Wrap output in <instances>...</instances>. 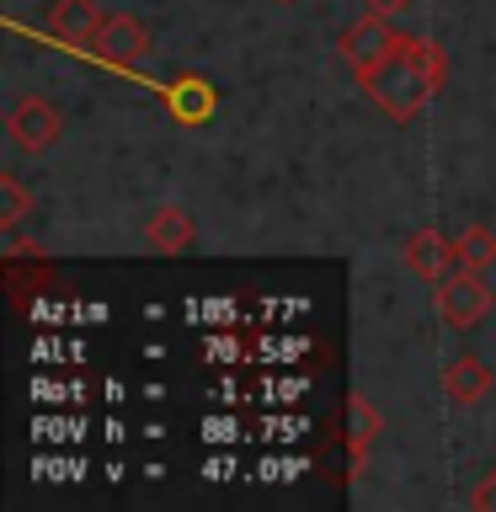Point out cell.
<instances>
[{
  "label": "cell",
  "mask_w": 496,
  "mask_h": 512,
  "mask_svg": "<svg viewBox=\"0 0 496 512\" xmlns=\"http://www.w3.org/2000/svg\"><path fill=\"white\" fill-rule=\"evenodd\" d=\"M166 112L176 123H208L219 112V91H214V80H203V75H176L166 80Z\"/></svg>",
  "instance_id": "ba28073f"
},
{
  "label": "cell",
  "mask_w": 496,
  "mask_h": 512,
  "mask_svg": "<svg viewBox=\"0 0 496 512\" xmlns=\"http://www.w3.org/2000/svg\"><path fill=\"white\" fill-rule=\"evenodd\" d=\"M443 390H448V400H459V406H475V400H486V390H491V368L480 363L475 352H459V358L443 368Z\"/></svg>",
  "instance_id": "30bf717a"
},
{
  "label": "cell",
  "mask_w": 496,
  "mask_h": 512,
  "mask_svg": "<svg viewBox=\"0 0 496 512\" xmlns=\"http://www.w3.org/2000/svg\"><path fill=\"white\" fill-rule=\"evenodd\" d=\"M491 304H496V294H491L486 272L454 267V272L438 283V315H443V326H454V331L480 326V320L491 315Z\"/></svg>",
  "instance_id": "7a4b0ae2"
},
{
  "label": "cell",
  "mask_w": 496,
  "mask_h": 512,
  "mask_svg": "<svg viewBox=\"0 0 496 512\" xmlns=\"http://www.w3.org/2000/svg\"><path fill=\"white\" fill-rule=\"evenodd\" d=\"M144 240H150V251H160V256H182V251H192V240H198V224H192L187 208H155V214L144 219Z\"/></svg>",
  "instance_id": "9c48e42d"
},
{
  "label": "cell",
  "mask_w": 496,
  "mask_h": 512,
  "mask_svg": "<svg viewBox=\"0 0 496 512\" xmlns=\"http://www.w3.org/2000/svg\"><path fill=\"white\" fill-rule=\"evenodd\" d=\"M395 38H400V32L390 27V16H384V11H368L363 22H352V27L342 32L336 54H342V64H347L352 75H363V70H374V64L390 54Z\"/></svg>",
  "instance_id": "5b68a950"
},
{
  "label": "cell",
  "mask_w": 496,
  "mask_h": 512,
  "mask_svg": "<svg viewBox=\"0 0 496 512\" xmlns=\"http://www.w3.org/2000/svg\"><path fill=\"white\" fill-rule=\"evenodd\" d=\"M27 208H32V192L16 182V176H0V224L16 230V224L27 219Z\"/></svg>",
  "instance_id": "4fadbf2b"
},
{
  "label": "cell",
  "mask_w": 496,
  "mask_h": 512,
  "mask_svg": "<svg viewBox=\"0 0 496 512\" xmlns=\"http://www.w3.org/2000/svg\"><path fill=\"white\" fill-rule=\"evenodd\" d=\"M150 48H155L150 27L128 11H107L102 27H96V38H91V54L102 64H112V70H139V64L150 59Z\"/></svg>",
  "instance_id": "3957f363"
},
{
  "label": "cell",
  "mask_w": 496,
  "mask_h": 512,
  "mask_svg": "<svg viewBox=\"0 0 496 512\" xmlns=\"http://www.w3.org/2000/svg\"><path fill=\"white\" fill-rule=\"evenodd\" d=\"M6 134L16 139V150L43 155V150H54L59 134H64V112H59V102H48L43 91H32L6 112Z\"/></svg>",
  "instance_id": "277c9868"
},
{
  "label": "cell",
  "mask_w": 496,
  "mask_h": 512,
  "mask_svg": "<svg viewBox=\"0 0 496 512\" xmlns=\"http://www.w3.org/2000/svg\"><path fill=\"white\" fill-rule=\"evenodd\" d=\"M363 6H368V11H384V16H395V11H406L411 0H363Z\"/></svg>",
  "instance_id": "5bb4252c"
},
{
  "label": "cell",
  "mask_w": 496,
  "mask_h": 512,
  "mask_svg": "<svg viewBox=\"0 0 496 512\" xmlns=\"http://www.w3.org/2000/svg\"><path fill=\"white\" fill-rule=\"evenodd\" d=\"M102 6L96 0H54L48 6V38H59L64 48H80L86 54L91 38H96V27H102Z\"/></svg>",
  "instance_id": "52a82bcc"
},
{
  "label": "cell",
  "mask_w": 496,
  "mask_h": 512,
  "mask_svg": "<svg viewBox=\"0 0 496 512\" xmlns=\"http://www.w3.org/2000/svg\"><path fill=\"white\" fill-rule=\"evenodd\" d=\"M406 267L416 272L422 283H432L438 288L448 272L459 267V256H454V235L448 230H438V224H422L411 240H406Z\"/></svg>",
  "instance_id": "8992f818"
},
{
  "label": "cell",
  "mask_w": 496,
  "mask_h": 512,
  "mask_svg": "<svg viewBox=\"0 0 496 512\" xmlns=\"http://www.w3.org/2000/svg\"><path fill=\"white\" fill-rule=\"evenodd\" d=\"M454 256L470 272H491L496 267V230L491 224H464V230H454Z\"/></svg>",
  "instance_id": "7c38bea8"
},
{
  "label": "cell",
  "mask_w": 496,
  "mask_h": 512,
  "mask_svg": "<svg viewBox=\"0 0 496 512\" xmlns=\"http://www.w3.org/2000/svg\"><path fill=\"white\" fill-rule=\"evenodd\" d=\"M379 432H384V416L374 411V400H368V395H352V400H347V454H352V470L368 459V448H374Z\"/></svg>",
  "instance_id": "8fae6325"
},
{
  "label": "cell",
  "mask_w": 496,
  "mask_h": 512,
  "mask_svg": "<svg viewBox=\"0 0 496 512\" xmlns=\"http://www.w3.org/2000/svg\"><path fill=\"white\" fill-rule=\"evenodd\" d=\"M358 86L368 91V102H374L390 123H411L416 112L448 86V59L432 38H406V32H400L390 54H384L374 70L358 75Z\"/></svg>",
  "instance_id": "6da1fadb"
}]
</instances>
